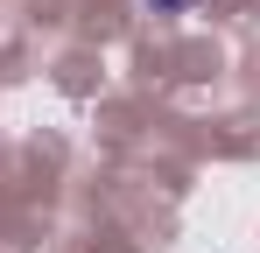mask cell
<instances>
[{
    "mask_svg": "<svg viewBox=\"0 0 260 253\" xmlns=\"http://www.w3.org/2000/svg\"><path fill=\"white\" fill-rule=\"evenodd\" d=\"M148 7H155V14H183L190 0H148Z\"/></svg>",
    "mask_w": 260,
    "mask_h": 253,
    "instance_id": "obj_1",
    "label": "cell"
}]
</instances>
